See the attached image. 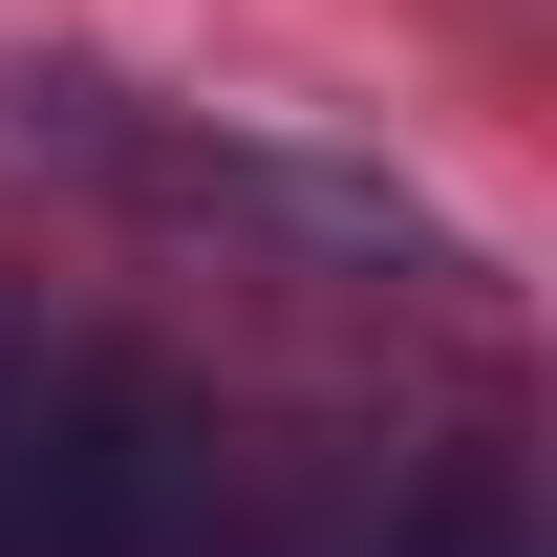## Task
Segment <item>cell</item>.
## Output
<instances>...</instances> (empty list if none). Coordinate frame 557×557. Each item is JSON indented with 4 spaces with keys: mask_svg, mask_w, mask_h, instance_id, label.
I'll return each mask as SVG.
<instances>
[{
    "mask_svg": "<svg viewBox=\"0 0 557 557\" xmlns=\"http://www.w3.org/2000/svg\"><path fill=\"white\" fill-rule=\"evenodd\" d=\"M0 557H194V429L150 364H0Z\"/></svg>",
    "mask_w": 557,
    "mask_h": 557,
    "instance_id": "obj_1",
    "label": "cell"
},
{
    "mask_svg": "<svg viewBox=\"0 0 557 557\" xmlns=\"http://www.w3.org/2000/svg\"><path fill=\"white\" fill-rule=\"evenodd\" d=\"M408 557H536V536H515V472H450V493H429V536Z\"/></svg>",
    "mask_w": 557,
    "mask_h": 557,
    "instance_id": "obj_2",
    "label": "cell"
}]
</instances>
